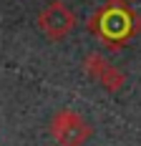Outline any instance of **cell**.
I'll use <instances>...</instances> for the list:
<instances>
[{
  "mask_svg": "<svg viewBox=\"0 0 141 146\" xmlns=\"http://www.w3.org/2000/svg\"><path fill=\"white\" fill-rule=\"evenodd\" d=\"M139 30H141V20L136 18V13L118 0H108L106 8H101L91 18V33L98 35L111 50H118Z\"/></svg>",
  "mask_w": 141,
  "mask_h": 146,
  "instance_id": "obj_1",
  "label": "cell"
},
{
  "mask_svg": "<svg viewBox=\"0 0 141 146\" xmlns=\"http://www.w3.org/2000/svg\"><path fill=\"white\" fill-rule=\"evenodd\" d=\"M51 133L58 146H83L91 139L93 129L81 113L70 108H61L51 121Z\"/></svg>",
  "mask_w": 141,
  "mask_h": 146,
  "instance_id": "obj_2",
  "label": "cell"
},
{
  "mask_svg": "<svg viewBox=\"0 0 141 146\" xmlns=\"http://www.w3.org/2000/svg\"><path fill=\"white\" fill-rule=\"evenodd\" d=\"M38 28L51 38V40H63L76 30V13L70 10L66 3H51L45 5L38 15Z\"/></svg>",
  "mask_w": 141,
  "mask_h": 146,
  "instance_id": "obj_3",
  "label": "cell"
},
{
  "mask_svg": "<svg viewBox=\"0 0 141 146\" xmlns=\"http://www.w3.org/2000/svg\"><path fill=\"white\" fill-rule=\"evenodd\" d=\"M98 83L106 88L108 93H116V91H121V88H124V83H126V73L118 71L116 66H108V68L103 71V76L98 78Z\"/></svg>",
  "mask_w": 141,
  "mask_h": 146,
  "instance_id": "obj_4",
  "label": "cell"
},
{
  "mask_svg": "<svg viewBox=\"0 0 141 146\" xmlns=\"http://www.w3.org/2000/svg\"><path fill=\"white\" fill-rule=\"evenodd\" d=\"M108 66H111V63L103 58L101 53H88V56L83 58V71L88 73V76H91L93 81H98L101 76H103V71H106Z\"/></svg>",
  "mask_w": 141,
  "mask_h": 146,
  "instance_id": "obj_5",
  "label": "cell"
}]
</instances>
